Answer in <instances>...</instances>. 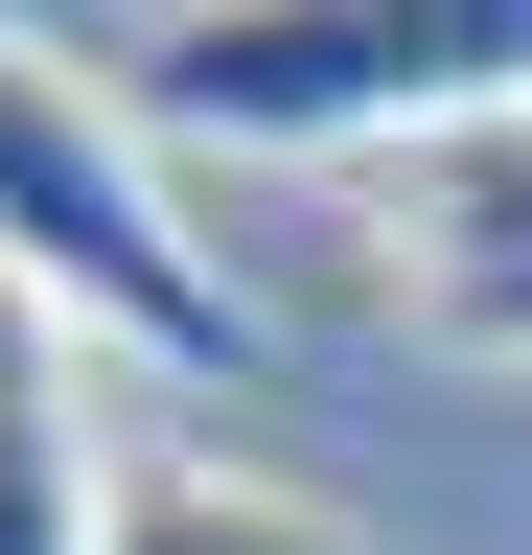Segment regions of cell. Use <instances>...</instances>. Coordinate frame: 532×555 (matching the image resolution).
<instances>
[{"mask_svg": "<svg viewBox=\"0 0 532 555\" xmlns=\"http://www.w3.org/2000/svg\"><path fill=\"white\" fill-rule=\"evenodd\" d=\"M116 116L209 163H440L532 116V0H232V24H116Z\"/></svg>", "mask_w": 532, "mask_h": 555, "instance_id": "cell-1", "label": "cell"}, {"mask_svg": "<svg viewBox=\"0 0 532 555\" xmlns=\"http://www.w3.org/2000/svg\"><path fill=\"white\" fill-rule=\"evenodd\" d=\"M0 301L140 347V371H185V393H255V371H278L255 278L163 208L140 116H116V69H47L24 24H0Z\"/></svg>", "mask_w": 532, "mask_h": 555, "instance_id": "cell-2", "label": "cell"}, {"mask_svg": "<svg viewBox=\"0 0 532 555\" xmlns=\"http://www.w3.org/2000/svg\"><path fill=\"white\" fill-rule=\"evenodd\" d=\"M393 301H417V347L532 371V116L440 139V163H393Z\"/></svg>", "mask_w": 532, "mask_h": 555, "instance_id": "cell-3", "label": "cell"}, {"mask_svg": "<svg viewBox=\"0 0 532 555\" xmlns=\"http://www.w3.org/2000/svg\"><path fill=\"white\" fill-rule=\"evenodd\" d=\"M0 555H116V463H93L70 324H24V301H0Z\"/></svg>", "mask_w": 532, "mask_h": 555, "instance_id": "cell-4", "label": "cell"}, {"mask_svg": "<svg viewBox=\"0 0 532 555\" xmlns=\"http://www.w3.org/2000/svg\"><path fill=\"white\" fill-rule=\"evenodd\" d=\"M116 555H348V509L232 440H163V463H116Z\"/></svg>", "mask_w": 532, "mask_h": 555, "instance_id": "cell-5", "label": "cell"}]
</instances>
